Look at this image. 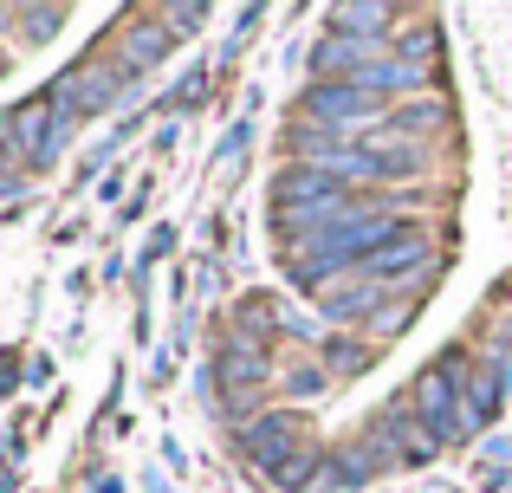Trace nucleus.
<instances>
[{
  "instance_id": "12",
  "label": "nucleus",
  "mask_w": 512,
  "mask_h": 493,
  "mask_svg": "<svg viewBox=\"0 0 512 493\" xmlns=\"http://www.w3.org/2000/svg\"><path fill=\"white\" fill-rule=\"evenodd\" d=\"M312 474H318V448H312V442H305V448H299V455H292V461H286V468H279V474H273V481H286V487H305V481H312Z\"/></svg>"
},
{
  "instance_id": "9",
  "label": "nucleus",
  "mask_w": 512,
  "mask_h": 493,
  "mask_svg": "<svg viewBox=\"0 0 512 493\" xmlns=\"http://www.w3.org/2000/svg\"><path fill=\"white\" fill-rule=\"evenodd\" d=\"M318 305H325V318H338V325H350V318H376L383 292H376V286H331Z\"/></svg>"
},
{
  "instance_id": "11",
  "label": "nucleus",
  "mask_w": 512,
  "mask_h": 493,
  "mask_svg": "<svg viewBox=\"0 0 512 493\" xmlns=\"http://www.w3.org/2000/svg\"><path fill=\"white\" fill-rule=\"evenodd\" d=\"M389 130H402L409 143H422V130H448V104H402L389 117Z\"/></svg>"
},
{
  "instance_id": "15",
  "label": "nucleus",
  "mask_w": 512,
  "mask_h": 493,
  "mask_svg": "<svg viewBox=\"0 0 512 493\" xmlns=\"http://www.w3.org/2000/svg\"><path fill=\"white\" fill-rule=\"evenodd\" d=\"M292 390H299V396H312V390L325 396V377H318V370H299V377H292Z\"/></svg>"
},
{
  "instance_id": "5",
  "label": "nucleus",
  "mask_w": 512,
  "mask_h": 493,
  "mask_svg": "<svg viewBox=\"0 0 512 493\" xmlns=\"http://www.w3.org/2000/svg\"><path fill=\"white\" fill-rule=\"evenodd\" d=\"M273 377V364H266V344H253V338H234V351L221 357V383L234 396H247V390H260V383Z\"/></svg>"
},
{
  "instance_id": "13",
  "label": "nucleus",
  "mask_w": 512,
  "mask_h": 493,
  "mask_svg": "<svg viewBox=\"0 0 512 493\" xmlns=\"http://www.w3.org/2000/svg\"><path fill=\"white\" fill-rule=\"evenodd\" d=\"M428 52H435V33H409V39H402V59H428Z\"/></svg>"
},
{
  "instance_id": "6",
  "label": "nucleus",
  "mask_w": 512,
  "mask_h": 493,
  "mask_svg": "<svg viewBox=\"0 0 512 493\" xmlns=\"http://www.w3.org/2000/svg\"><path fill=\"white\" fill-rule=\"evenodd\" d=\"M422 253H428V241H422L415 228H402V234H396L389 247H376L370 260H363V273H370V279H402V273H409L415 260H422Z\"/></svg>"
},
{
  "instance_id": "2",
  "label": "nucleus",
  "mask_w": 512,
  "mask_h": 493,
  "mask_svg": "<svg viewBox=\"0 0 512 493\" xmlns=\"http://www.w3.org/2000/svg\"><path fill=\"white\" fill-rule=\"evenodd\" d=\"M305 117H318V130H325V124L331 130H338V124H363V130H370L376 98L338 78V85H312V91H305Z\"/></svg>"
},
{
  "instance_id": "3",
  "label": "nucleus",
  "mask_w": 512,
  "mask_h": 493,
  "mask_svg": "<svg viewBox=\"0 0 512 493\" xmlns=\"http://www.w3.org/2000/svg\"><path fill=\"white\" fill-rule=\"evenodd\" d=\"M247 448H253V461H260V468H286L292 461V448H305V422L292 416V409H273V416H260L247 429Z\"/></svg>"
},
{
  "instance_id": "1",
  "label": "nucleus",
  "mask_w": 512,
  "mask_h": 493,
  "mask_svg": "<svg viewBox=\"0 0 512 493\" xmlns=\"http://www.w3.org/2000/svg\"><path fill=\"white\" fill-rule=\"evenodd\" d=\"M52 98L65 104V111H111L117 98H124V78L111 72V65H78V72H65L59 85H52Z\"/></svg>"
},
{
  "instance_id": "7",
  "label": "nucleus",
  "mask_w": 512,
  "mask_h": 493,
  "mask_svg": "<svg viewBox=\"0 0 512 493\" xmlns=\"http://www.w3.org/2000/svg\"><path fill=\"white\" fill-rule=\"evenodd\" d=\"M350 85L370 91V98H376V91H422V72H415L409 59H389V52H383V59H370Z\"/></svg>"
},
{
  "instance_id": "8",
  "label": "nucleus",
  "mask_w": 512,
  "mask_h": 493,
  "mask_svg": "<svg viewBox=\"0 0 512 493\" xmlns=\"http://www.w3.org/2000/svg\"><path fill=\"white\" fill-rule=\"evenodd\" d=\"M169 52V33H163V20H137L124 33V72H150L156 59Z\"/></svg>"
},
{
  "instance_id": "10",
  "label": "nucleus",
  "mask_w": 512,
  "mask_h": 493,
  "mask_svg": "<svg viewBox=\"0 0 512 493\" xmlns=\"http://www.w3.org/2000/svg\"><path fill=\"white\" fill-rule=\"evenodd\" d=\"M331 26H350V39H370V46H383V26H389V7H331Z\"/></svg>"
},
{
  "instance_id": "4",
  "label": "nucleus",
  "mask_w": 512,
  "mask_h": 493,
  "mask_svg": "<svg viewBox=\"0 0 512 493\" xmlns=\"http://www.w3.org/2000/svg\"><path fill=\"white\" fill-rule=\"evenodd\" d=\"M370 59H383V46H370V39H350V33H331L325 46L312 52V72H325V78L344 72V85H350V78H357Z\"/></svg>"
},
{
  "instance_id": "14",
  "label": "nucleus",
  "mask_w": 512,
  "mask_h": 493,
  "mask_svg": "<svg viewBox=\"0 0 512 493\" xmlns=\"http://www.w3.org/2000/svg\"><path fill=\"white\" fill-rule=\"evenodd\" d=\"M331 364H338V370H363V351H357L350 338H338V351H331Z\"/></svg>"
},
{
  "instance_id": "16",
  "label": "nucleus",
  "mask_w": 512,
  "mask_h": 493,
  "mask_svg": "<svg viewBox=\"0 0 512 493\" xmlns=\"http://www.w3.org/2000/svg\"><path fill=\"white\" fill-rule=\"evenodd\" d=\"M0 189H13V163H7V150H0Z\"/></svg>"
}]
</instances>
